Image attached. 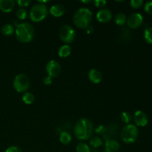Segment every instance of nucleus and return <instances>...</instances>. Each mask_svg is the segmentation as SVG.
<instances>
[{"mask_svg": "<svg viewBox=\"0 0 152 152\" xmlns=\"http://www.w3.org/2000/svg\"><path fill=\"white\" fill-rule=\"evenodd\" d=\"M17 4L19 7H28L31 4V1L30 0H18Z\"/></svg>", "mask_w": 152, "mask_h": 152, "instance_id": "29", "label": "nucleus"}, {"mask_svg": "<svg viewBox=\"0 0 152 152\" xmlns=\"http://www.w3.org/2000/svg\"><path fill=\"white\" fill-rule=\"evenodd\" d=\"M134 120L137 126L144 127L148 124V117L142 111H137L134 115Z\"/></svg>", "mask_w": 152, "mask_h": 152, "instance_id": "10", "label": "nucleus"}, {"mask_svg": "<svg viewBox=\"0 0 152 152\" xmlns=\"http://www.w3.org/2000/svg\"><path fill=\"white\" fill-rule=\"evenodd\" d=\"M43 82L45 85H50L52 83V78L49 76H45L43 79Z\"/></svg>", "mask_w": 152, "mask_h": 152, "instance_id": "33", "label": "nucleus"}, {"mask_svg": "<svg viewBox=\"0 0 152 152\" xmlns=\"http://www.w3.org/2000/svg\"><path fill=\"white\" fill-rule=\"evenodd\" d=\"M105 132H106V127L103 125H99L95 129V133L97 134L103 135L105 134Z\"/></svg>", "mask_w": 152, "mask_h": 152, "instance_id": "28", "label": "nucleus"}, {"mask_svg": "<svg viewBox=\"0 0 152 152\" xmlns=\"http://www.w3.org/2000/svg\"><path fill=\"white\" fill-rule=\"evenodd\" d=\"M120 118H121L122 122H123L126 124H129L131 122V120H132V115L128 111H123L121 114Z\"/></svg>", "mask_w": 152, "mask_h": 152, "instance_id": "25", "label": "nucleus"}, {"mask_svg": "<svg viewBox=\"0 0 152 152\" xmlns=\"http://www.w3.org/2000/svg\"><path fill=\"white\" fill-rule=\"evenodd\" d=\"M65 9L62 4H53L50 8V14L53 15L55 17H60L65 13Z\"/></svg>", "mask_w": 152, "mask_h": 152, "instance_id": "15", "label": "nucleus"}, {"mask_svg": "<svg viewBox=\"0 0 152 152\" xmlns=\"http://www.w3.org/2000/svg\"><path fill=\"white\" fill-rule=\"evenodd\" d=\"M71 48L70 47V45H64L61 46L59 48V50H58V55L60 57L65 58L69 56L71 54Z\"/></svg>", "mask_w": 152, "mask_h": 152, "instance_id": "16", "label": "nucleus"}, {"mask_svg": "<svg viewBox=\"0 0 152 152\" xmlns=\"http://www.w3.org/2000/svg\"><path fill=\"white\" fill-rule=\"evenodd\" d=\"M145 10L148 14H152V1H147L145 4Z\"/></svg>", "mask_w": 152, "mask_h": 152, "instance_id": "30", "label": "nucleus"}, {"mask_svg": "<svg viewBox=\"0 0 152 152\" xmlns=\"http://www.w3.org/2000/svg\"><path fill=\"white\" fill-rule=\"evenodd\" d=\"M16 16L18 17V19H25L27 16V10L24 8H19L18 9L16 13Z\"/></svg>", "mask_w": 152, "mask_h": 152, "instance_id": "26", "label": "nucleus"}, {"mask_svg": "<svg viewBox=\"0 0 152 152\" xmlns=\"http://www.w3.org/2000/svg\"><path fill=\"white\" fill-rule=\"evenodd\" d=\"M94 27L92 25H88L86 28V31L88 34H91L94 32Z\"/></svg>", "mask_w": 152, "mask_h": 152, "instance_id": "34", "label": "nucleus"}, {"mask_svg": "<svg viewBox=\"0 0 152 152\" xmlns=\"http://www.w3.org/2000/svg\"><path fill=\"white\" fill-rule=\"evenodd\" d=\"M5 152H22V149L19 146L16 145H12V146L8 147L6 149Z\"/></svg>", "mask_w": 152, "mask_h": 152, "instance_id": "31", "label": "nucleus"}, {"mask_svg": "<svg viewBox=\"0 0 152 152\" xmlns=\"http://www.w3.org/2000/svg\"><path fill=\"white\" fill-rule=\"evenodd\" d=\"M92 12L90 9L87 7L80 8L74 13L73 21L74 23L77 28L86 29L88 25H90L91 22L92 20Z\"/></svg>", "mask_w": 152, "mask_h": 152, "instance_id": "3", "label": "nucleus"}, {"mask_svg": "<svg viewBox=\"0 0 152 152\" xmlns=\"http://www.w3.org/2000/svg\"><path fill=\"white\" fill-rule=\"evenodd\" d=\"M121 140L126 144H131L137 140L138 137V129L133 124H127L123 128L120 133Z\"/></svg>", "mask_w": 152, "mask_h": 152, "instance_id": "4", "label": "nucleus"}, {"mask_svg": "<svg viewBox=\"0 0 152 152\" xmlns=\"http://www.w3.org/2000/svg\"><path fill=\"white\" fill-rule=\"evenodd\" d=\"M1 33L4 36H9L12 35L13 33L15 32V29L13 28V25H11L10 24H4L2 27H1Z\"/></svg>", "mask_w": 152, "mask_h": 152, "instance_id": "19", "label": "nucleus"}, {"mask_svg": "<svg viewBox=\"0 0 152 152\" xmlns=\"http://www.w3.org/2000/svg\"><path fill=\"white\" fill-rule=\"evenodd\" d=\"M93 133V124L88 118H81L74 126V134L81 140H86L91 137Z\"/></svg>", "mask_w": 152, "mask_h": 152, "instance_id": "1", "label": "nucleus"}, {"mask_svg": "<svg viewBox=\"0 0 152 152\" xmlns=\"http://www.w3.org/2000/svg\"><path fill=\"white\" fill-rule=\"evenodd\" d=\"M59 140L64 145H68L71 141V135L69 132H62L59 136Z\"/></svg>", "mask_w": 152, "mask_h": 152, "instance_id": "18", "label": "nucleus"}, {"mask_svg": "<svg viewBox=\"0 0 152 152\" xmlns=\"http://www.w3.org/2000/svg\"><path fill=\"white\" fill-rule=\"evenodd\" d=\"M144 39L147 43L152 45V28H148L145 30Z\"/></svg>", "mask_w": 152, "mask_h": 152, "instance_id": "23", "label": "nucleus"}, {"mask_svg": "<svg viewBox=\"0 0 152 152\" xmlns=\"http://www.w3.org/2000/svg\"><path fill=\"white\" fill-rule=\"evenodd\" d=\"M120 145L114 139L108 140L105 141V152H120Z\"/></svg>", "mask_w": 152, "mask_h": 152, "instance_id": "12", "label": "nucleus"}, {"mask_svg": "<svg viewBox=\"0 0 152 152\" xmlns=\"http://www.w3.org/2000/svg\"><path fill=\"white\" fill-rule=\"evenodd\" d=\"M88 78L91 82L95 84H98L102 81V75L100 71L97 69H91L88 72Z\"/></svg>", "mask_w": 152, "mask_h": 152, "instance_id": "13", "label": "nucleus"}, {"mask_svg": "<svg viewBox=\"0 0 152 152\" xmlns=\"http://www.w3.org/2000/svg\"><path fill=\"white\" fill-rule=\"evenodd\" d=\"M59 35L62 41L65 43H71L75 39V31L70 25H62L59 31Z\"/></svg>", "mask_w": 152, "mask_h": 152, "instance_id": "7", "label": "nucleus"}, {"mask_svg": "<svg viewBox=\"0 0 152 152\" xmlns=\"http://www.w3.org/2000/svg\"><path fill=\"white\" fill-rule=\"evenodd\" d=\"M90 145L93 148H98L102 145V140L99 137H93L90 140Z\"/></svg>", "mask_w": 152, "mask_h": 152, "instance_id": "22", "label": "nucleus"}, {"mask_svg": "<svg viewBox=\"0 0 152 152\" xmlns=\"http://www.w3.org/2000/svg\"><path fill=\"white\" fill-rule=\"evenodd\" d=\"M94 4L97 7H102L107 4V1L105 0H95L94 1Z\"/></svg>", "mask_w": 152, "mask_h": 152, "instance_id": "32", "label": "nucleus"}, {"mask_svg": "<svg viewBox=\"0 0 152 152\" xmlns=\"http://www.w3.org/2000/svg\"><path fill=\"white\" fill-rule=\"evenodd\" d=\"M62 68L61 65L56 60H50L46 65V71L49 77L51 78L53 77H56L60 74Z\"/></svg>", "mask_w": 152, "mask_h": 152, "instance_id": "8", "label": "nucleus"}, {"mask_svg": "<svg viewBox=\"0 0 152 152\" xmlns=\"http://www.w3.org/2000/svg\"><path fill=\"white\" fill-rule=\"evenodd\" d=\"M77 152H91V149L88 145L84 142H80L76 147Z\"/></svg>", "mask_w": 152, "mask_h": 152, "instance_id": "24", "label": "nucleus"}, {"mask_svg": "<svg viewBox=\"0 0 152 152\" xmlns=\"http://www.w3.org/2000/svg\"><path fill=\"white\" fill-rule=\"evenodd\" d=\"M35 100V96L31 92H27L22 96V101L27 105H31Z\"/></svg>", "mask_w": 152, "mask_h": 152, "instance_id": "21", "label": "nucleus"}, {"mask_svg": "<svg viewBox=\"0 0 152 152\" xmlns=\"http://www.w3.org/2000/svg\"><path fill=\"white\" fill-rule=\"evenodd\" d=\"M143 4V1L142 0H132L130 1V5L133 8H139Z\"/></svg>", "mask_w": 152, "mask_h": 152, "instance_id": "27", "label": "nucleus"}, {"mask_svg": "<svg viewBox=\"0 0 152 152\" xmlns=\"http://www.w3.org/2000/svg\"><path fill=\"white\" fill-rule=\"evenodd\" d=\"M117 134V127H114V126H109V127L106 128V132L105 134H103V139L105 141L111 140V136H115Z\"/></svg>", "mask_w": 152, "mask_h": 152, "instance_id": "17", "label": "nucleus"}, {"mask_svg": "<svg viewBox=\"0 0 152 152\" xmlns=\"http://www.w3.org/2000/svg\"><path fill=\"white\" fill-rule=\"evenodd\" d=\"M48 13L47 7L44 4H36L31 7L29 13L30 19L34 22H39L45 19Z\"/></svg>", "mask_w": 152, "mask_h": 152, "instance_id": "5", "label": "nucleus"}, {"mask_svg": "<svg viewBox=\"0 0 152 152\" xmlns=\"http://www.w3.org/2000/svg\"><path fill=\"white\" fill-rule=\"evenodd\" d=\"M34 27L27 22L19 24L15 29L16 38L20 42L28 43L31 42L34 37Z\"/></svg>", "mask_w": 152, "mask_h": 152, "instance_id": "2", "label": "nucleus"}, {"mask_svg": "<svg viewBox=\"0 0 152 152\" xmlns=\"http://www.w3.org/2000/svg\"><path fill=\"white\" fill-rule=\"evenodd\" d=\"M142 22H143V18L142 15L139 13H134L127 18L126 23L129 28L134 29L139 28L142 25Z\"/></svg>", "mask_w": 152, "mask_h": 152, "instance_id": "9", "label": "nucleus"}, {"mask_svg": "<svg viewBox=\"0 0 152 152\" xmlns=\"http://www.w3.org/2000/svg\"><path fill=\"white\" fill-rule=\"evenodd\" d=\"M114 21H115V23L117 25H123L126 24V21H127V18H126V15L123 13H117L115 16L114 18Z\"/></svg>", "mask_w": 152, "mask_h": 152, "instance_id": "20", "label": "nucleus"}, {"mask_svg": "<svg viewBox=\"0 0 152 152\" xmlns=\"http://www.w3.org/2000/svg\"><path fill=\"white\" fill-rule=\"evenodd\" d=\"M15 1L13 0H0V10L4 13H9L14 8Z\"/></svg>", "mask_w": 152, "mask_h": 152, "instance_id": "14", "label": "nucleus"}, {"mask_svg": "<svg viewBox=\"0 0 152 152\" xmlns=\"http://www.w3.org/2000/svg\"><path fill=\"white\" fill-rule=\"evenodd\" d=\"M13 85L16 91L19 93H23L29 88L31 82L29 77L26 74H19L15 77Z\"/></svg>", "mask_w": 152, "mask_h": 152, "instance_id": "6", "label": "nucleus"}, {"mask_svg": "<svg viewBox=\"0 0 152 152\" xmlns=\"http://www.w3.org/2000/svg\"><path fill=\"white\" fill-rule=\"evenodd\" d=\"M91 1H90V0H89V1H82V2L83 3H89V2H91Z\"/></svg>", "mask_w": 152, "mask_h": 152, "instance_id": "35", "label": "nucleus"}, {"mask_svg": "<svg viewBox=\"0 0 152 152\" xmlns=\"http://www.w3.org/2000/svg\"><path fill=\"white\" fill-rule=\"evenodd\" d=\"M112 18V13L109 9L104 8L102 10H99L96 13V19L99 22L105 23V22H109Z\"/></svg>", "mask_w": 152, "mask_h": 152, "instance_id": "11", "label": "nucleus"}]
</instances>
